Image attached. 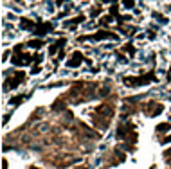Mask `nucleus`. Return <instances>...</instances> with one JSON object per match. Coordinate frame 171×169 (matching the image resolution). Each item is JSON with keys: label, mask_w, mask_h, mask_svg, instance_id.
Listing matches in <instances>:
<instances>
[{"label": "nucleus", "mask_w": 171, "mask_h": 169, "mask_svg": "<svg viewBox=\"0 0 171 169\" xmlns=\"http://www.w3.org/2000/svg\"><path fill=\"white\" fill-rule=\"evenodd\" d=\"M31 45H32V47H40L42 41H31Z\"/></svg>", "instance_id": "obj_1"}]
</instances>
